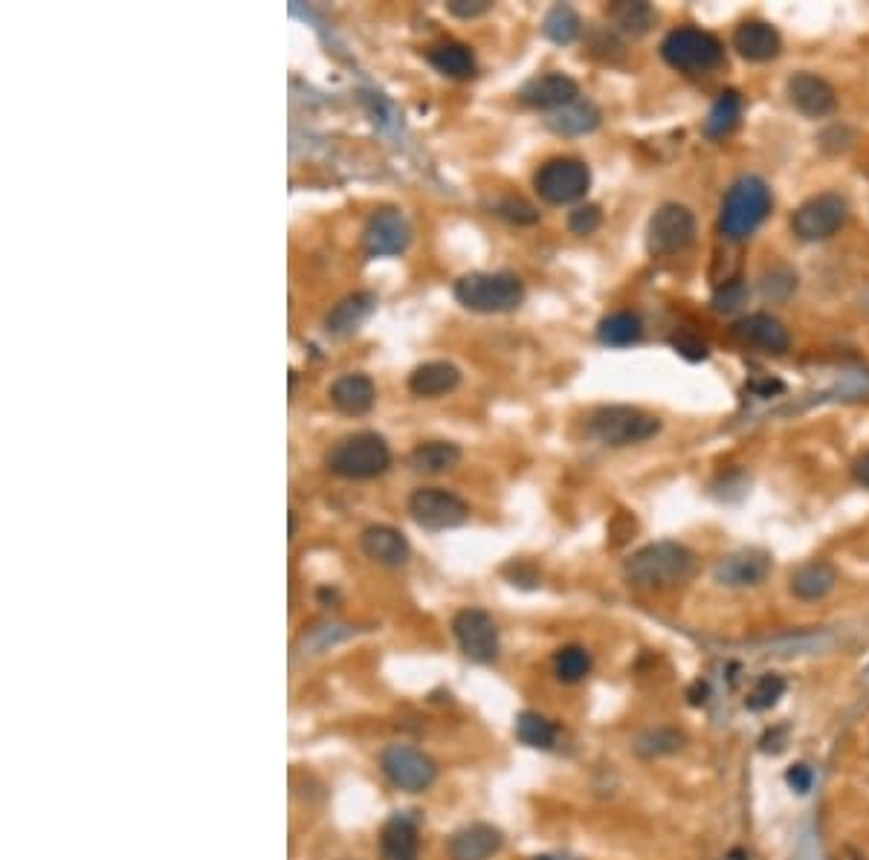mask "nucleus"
<instances>
[{
    "instance_id": "4468645a",
    "label": "nucleus",
    "mask_w": 869,
    "mask_h": 860,
    "mask_svg": "<svg viewBox=\"0 0 869 860\" xmlns=\"http://www.w3.org/2000/svg\"><path fill=\"white\" fill-rule=\"evenodd\" d=\"M788 102L809 119H823L838 108L832 84L815 73H795L788 79Z\"/></svg>"
},
{
    "instance_id": "5701e85b",
    "label": "nucleus",
    "mask_w": 869,
    "mask_h": 860,
    "mask_svg": "<svg viewBox=\"0 0 869 860\" xmlns=\"http://www.w3.org/2000/svg\"><path fill=\"white\" fill-rule=\"evenodd\" d=\"M458 383V365L446 363V360L417 365L415 372L410 374V392L415 394V397H424V401H435V397H444V394L455 392Z\"/></svg>"
},
{
    "instance_id": "37998d69",
    "label": "nucleus",
    "mask_w": 869,
    "mask_h": 860,
    "mask_svg": "<svg viewBox=\"0 0 869 860\" xmlns=\"http://www.w3.org/2000/svg\"><path fill=\"white\" fill-rule=\"evenodd\" d=\"M852 475H855V482L863 484V487H869V453L861 455V458L855 461Z\"/></svg>"
},
{
    "instance_id": "aec40b11",
    "label": "nucleus",
    "mask_w": 869,
    "mask_h": 860,
    "mask_svg": "<svg viewBox=\"0 0 869 860\" xmlns=\"http://www.w3.org/2000/svg\"><path fill=\"white\" fill-rule=\"evenodd\" d=\"M734 47L748 61H771L782 52V38L771 23L745 21L736 27Z\"/></svg>"
},
{
    "instance_id": "393cba45",
    "label": "nucleus",
    "mask_w": 869,
    "mask_h": 860,
    "mask_svg": "<svg viewBox=\"0 0 869 860\" xmlns=\"http://www.w3.org/2000/svg\"><path fill=\"white\" fill-rule=\"evenodd\" d=\"M377 307V299L374 293H351L342 302L334 304V311L327 313L325 331L331 336H351L357 334L363 322L368 320Z\"/></svg>"
},
{
    "instance_id": "a211bd4d",
    "label": "nucleus",
    "mask_w": 869,
    "mask_h": 860,
    "mask_svg": "<svg viewBox=\"0 0 869 860\" xmlns=\"http://www.w3.org/2000/svg\"><path fill=\"white\" fill-rule=\"evenodd\" d=\"M360 545H363L365 557L377 565H386V568H401L412 557L410 539L392 525L365 527L363 536H360Z\"/></svg>"
},
{
    "instance_id": "423d86ee",
    "label": "nucleus",
    "mask_w": 869,
    "mask_h": 860,
    "mask_svg": "<svg viewBox=\"0 0 869 860\" xmlns=\"http://www.w3.org/2000/svg\"><path fill=\"white\" fill-rule=\"evenodd\" d=\"M661 55L669 68L681 70V73H707V70L719 68L725 59V47L714 32L678 27L661 41Z\"/></svg>"
},
{
    "instance_id": "ddd939ff",
    "label": "nucleus",
    "mask_w": 869,
    "mask_h": 860,
    "mask_svg": "<svg viewBox=\"0 0 869 860\" xmlns=\"http://www.w3.org/2000/svg\"><path fill=\"white\" fill-rule=\"evenodd\" d=\"M412 241V230L401 209H377L363 232V246L368 259H392L401 255Z\"/></svg>"
},
{
    "instance_id": "2eb2a0df",
    "label": "nucleus",
    "mask_w": 869,
    "mask_h": 860,
    "mask_svg": "<svg viewBox=\"0 0 869 860\" xmlns=\"http://www.w3.org/2000/svg\"><path fill=\"white\" fill-rule=\"evenodd\" d=\"M730 336L742 345H750V348L766 351V354H786L788 345H791L786 325L768 313H754V316L739 320L730 327Z\"/></svg>"
},
{
    "instance_id": "7c9ffc66",
    "label": "nucleus",
    "mask_w": 869,
    "mask_h": 860,
    "mask_svg": "<svg viewBox=\"0 0 869 860\" xmlns=\"http://www.w3.org/2000/svg\"><path fill=\"white\" fill-rule=\"evenodd\" d=\"M640 336H644V322H640L638 313H612V316H606V320L597 325V340H600L603 345H612V348L635 345Z\"/></svg>"
},
{
    "instance_id": "b1692460",
    "label": "nucleus",
    "mask_w": 869,
    "mask_h": 860,
    "mask_svg": "<svg viewBox=\"0 0 869 860\" xmlns=\"http://www.w3.org/2000/svg\"><path fill=\"white\" fill-rule=\"evenodd\" d=\"M835 586H838V571H835V565L826 563V559H811V563L800 565V568L791 574V579H788L791 594H795L797 600L806 603L823 600Z\"/></svg>"
},
{
    "instance_id": "a19ab883",
    "label": "nucleus",
    "mask_w": 869,
    "mask_h": 860,
    "mask_svg": "<svg viewBox=\"0 0 869 860\" xmlns=\"http://www.w3.org/2000/svg\"><path fill=\"white\" fill-rule=\"evenodd\" d=\"M811 779H815V777H811V768H809V765H795V768H791V771L786 773V782H788V786L795 788V791H800V793L809 791V788H811Z\"/></svg>"
},
{
    "instance_id": "a878e982",
    "label": "nucleus",
    "mask_w": 869,
    "mask_h": 860,
    "mask_svg": "<svg viewBox=\"0 0 869 860\" xmlns=\"http://www.w3.org/2000/svg\"><path fill=\"white\" fill-rule=\"evenodd\" d=\"M600 108L588 99H574L572 104H565L559 111H550L545 117V125L559 136H583L592 134L600 125Z\"/></svg>"
},
{
    "instance_id": "7ed1b4c3",
    "label": "nucleus",
    "mask_w": 869,
    "mask_h": 860,
    "mask_svg": "<svg viewBox=\"0 0 869 860\" xmlns=\"http://www.w3.org/2000/svg\"><path fill=\"white\" fill-rule=\"evenodd\" d=\"M771 212V189L762 178H742L736 180L730 192L721 203V235L730 241H742L759 230V223L766 221Z\"/></svg>"
},
{
    "instance_id": "f8f14e48",
    "label": "nucleus",
    "mask_w": 869,
    "mask_h": 860,
    "mask_svg": "<svg viewBox=\"0 0 869 860\" xmlns=\"http://www.w3.org/2000/svg\"><path fill=\"white\" fill-rule=\"evenodd\" d=\"M412 519L424 530H449L469 519L467 502L444 487H421L410 498Z\"/></svg>"
},
{
    "instance_id": "72a5a7b5",
    "label": "nucleus",
    "mask_w": 869,
    "mask_h": 860,
    "mask_svg": "<svg viewBox=\"0 0 869 860\" xmlns=\"http://www.w3.org/2000/svg\"><path fill=\"white\" fill-rule=\"evenodd\" d=\"M782 696H786V678L777 672H766L759 675L757 681H754V687L748 690V696H745V707H748L750 712H766L771 710V707L780 705Z\"/></svg>"
},
{
    "instance_id": "f3484780",
    "label": "nucleus",
    "mask_w": 869,
    "mask_h": 860,
    "mask_svg": "<svg viewBox=\"0 0 869 860\" xmlns=\"http://www.w3.org/2000/svg\"><path fill=\"white\" fill-rule=\"evenodd\" d=\"M768 574H771V557L757 548L736 550L716 565V583L728 588L759 586V583H766Z\"/></svg>"
},
{
    "instance_id": "c9c22d12",
    "label": "nucleus",
    "mask_w": 869,
    "mask_h": 860,
    "mask_svg": "<svg viewBox=\"0 0 869 860\" xmlns=\"http://www.w3.org/2000/svg\"><path fill=\"white\" fill-rule=\"evenodd\" d=\"M684 748V733L673 730V727H658V730H647V733L640 736L638 742H635V750H638L640 757H669V753H676V750Z\"/></svg>"
},
{
    "instance_id": "ea45409f",
    "label": "nucleus",
    "mask_w": 869,
    "mask_h": 860,
    "mask_svg": "<svg viewBox=\"0 0 869 860\" xmlns=\"http://www.w3.org/2000/svg\"><path fill=\"white\" fill-rule=\"evenodd\" d=\"M446 9H449V16L455 18H478L484 16V12H491L493 0H449Z\"/></svg>"
},
{
    "instance_id": "e433bc0d",
    "label": "nucleus",
    "mask_w": 869,
    "mask_h": 860,
    "mask_svg": "<svg viewBox=\"0 0 869 860\" xmlns=\"http://www.w3.org/2000/svg\"><path fill=\"white\" fill-rule=\"evenodd\" d=\"M600 223H603L600 206H592V203L577 206L572 215H568V230H572L574 235H592V232L600 230Z\"/></svg>"
},
{
    "instance_id": "58836bf2",
    "label": "nucleus",
    "mask_w": 869,
    "mask_h": 860,
    "mask_svg": "<svg viewBox=\"0 0 869 860\" xmlns=\"http://www.w3.org/2000/svg\"><path fill=\"white\" fill-rule=\"evenodd\" d=\"M496 212L513 223H536L539 221V212H536L531 203L519 201V198H505V201H498Z\"/></svg>"
},
{
    "instance_id": "473e14b6",
    "label": "nucleus",
    "mask_w": 869,
    "mask_h": 860,
    "mask_svg": "<svg viewBox=\"0 0 869 860\" xmlns=\"http://www.w3.org/2000/svg\"><path fill=\"white\" fill-rule=\"evenodd\" d=\"M543 32L548 41L554 44H574L583 32V21H579L577 9L565 7V3H557V7L548 9V16L543 21Z\"/></svg>"
},
{
    "instance_id": "6e6552de",
    "label": "nucleus",
    "mask_w": 869,
    "mask_h": 860,
    "mask_svg": "<svg viewBox=\"0 0 869 860\" xmlns=\"http://www.w3.org/2000/svg\"><path fill=\"white\" fill-rule=\"evenodd\" d=\"M696 217L681 203H664L647 226V250L655 259H667V255L684 253L687 246L696 241Z\"/></svg>"
},
{
    "instance_id": "a18cd8bd",
    "label": "nucleus",
    "mask_w": 869,
    "mask_h": 860,
    "mask_svg": "<svg viewBox=\"0 0 869 860\" xmlns=\"http://www.w3.org/2000/svg\"><path fill=\"white\" fill-rule=\"evenodd\" d=\"M534 860H577V858H572V854H536Z\"/></svg>"
},
{
    "instance_id": "9b49d317",
    "label": "nucleus",
    "mask_w": 869,
    "mask_h": 860,
    "mask_svg": "<svg viewBox=\"0 0 869 860\" xmlns=\"http://www.w3.org/2000/svg\"><path fill=\"white\" fill-rule=\"evenodd\" d=\"M849 217V203L835 192L815 194L791 215V230L800 241H826L843 230Z\"/></svg>"
},
{
    "instance_id": "f704fd0d",
    "label": "nucleus",
    "mask_w": 869,
    "mask_h": 860,
    "mask_svg": "<svg viewBox=\"0 0 869 860\" xmlns=\"http://www.w3.org/2000/svg\"><path fill=\"white\" fill-rule=\"evenodd\" d=\"M554 672L563 684H579L592 672V655L583 646H563L554 655Z\"/></svg>"
},
{
    "instance_id": "20e7f679",
    "label": "nucleus",
    "mask_w": 869,
    "mask_h": 860,
    "mask_svg": "<svg viewBox=\"0 0 869 860\" xmlns=\"http://www.w3.org/2000/svg\"><path fill=\"white\" fill-rule=\"evenodd\" d=\"M455 299L467 311L507 313L525 302V284L513 273H467L455 282Z\"/></svg>"
},
{
    "instance_id": "4c0bfd02",
    "label": "nucleus",
    "mask_w": 869,
    "mask_h": 860,
    "mask_svg": "<svg viewBox=\"0 0 869 860\" xmlns=\"http://www.w3.org/2000/svg\"><path fill=\"white\" fill-rule=\"evenodd\" d=\"M745 296H748V290H745L742 282H725V287H719V293L714 296V311L719 313L739 311V307L745 304Z\"/></svg>"
},
{
    "instance_id": "f03ea898",
    "label": "nucleus",
    "mask_w": 869,
    "mask_h": 860,
    "mask_svg": "<svg viewBox=\"0 0 869 860\" xmlns=\"http://www.w3.org/2000/svg\"><path fill=\"white\" fill-rule=\"evenodd\" d=\"M325 464L340 478L363 482V478H377L386 473L392 464V449L377 432H354L327 449Z\"/></svg>"
},
{
    "instance_id": "f257e3e1",
    "label": "nucleus",
    "mask_w": 869,
    "mask_h": 860,
    "mask_svg": "<svg viewBox=\"0 0 869 860\" xmlns=\"http://www.w3.org/2000/svg\"><path fill=\"white\" fill-rule=\"evenodd\" d=\"M699 568V557L687 545L673 539L649 542L635 550L624 565V574L635 588L647 591H667L684 586Z\"/></svg>"
},
{
    "instance_id": "c756f323",
    "label": "nucleus",
    "mask_w": 869,
    "mask_h": 860,
    "mask_svg": "<svg viewBox=\"0 0 869 860\" xmlns=\"http://www.w3.org/2000/svg\"><path fill=\"white\" fill-rule=\"evenodd\" d=\"M739 119H742V97L736 93V90H725L716 104L710 108L705 119V134L710 140H725L728 134H734L736 125H739Z\"/></svg>"
},
{
    "instance_id": "4be33fe9",
    "label": "nucleus",
    "mask_w": 869,
    "mask_h": 860,
    "mask_svg": "<svg viewBox=\"0 0 869 860\" xmlns=\"http://www.w3.org/2000/svg\"><path fill=\"white\" fill-rule=\"evenodd\" d=\"M380 858L417 860L421 858V831L410 817L394 815L380 831Z\"/></svg>"
},
{
    "instance_id": "dca6fc26",
    "label": "nucleus",
    "mask_w": 869,
    "mask_h": 860,
    "mask_svg": "<svg viewBox=\"0 0 869 860\" xmlns=\"http://www.w3.org/2000/svg\"><path fill=\"white\" fill-rule=\"evenodd\" d=\"M519 99L525 104H531V108H539V111L550 113L565 108V104H572L574 99H579V88L572 75L545 73L534 75L531 82L522 84Z\"/></svg>"
},
{
    "instance_id": "c85d7f7f",
    "label": "nucleus",
    "mask_w": 869,
    "mask_h": 860,
    "mask_svg": "<svg viewBox=\"0 0 869 860\" xmlns=\"http://www.w3.org/2000/svg\"><path fill=\"white\" fill-rule=\"evenodd\" d=\"M609 18L624 36L640 38L653 30L655 21H658V12L644 0H617L615 7L609 9Z\"/></svg>"
},
{
    "instance_id": "cd10ccee",
    "label": "nucleus",
    "mask_w": 869,
    "mask_h": 860,
    "mask_svg": "<svg viewBox=\"0 0 869 860\" xmlns=\"http://www.w3.org/2000/svg\"><path fill=\"white\" fill-rule=\"evenodd\" d=\"M461 446L453 441H426L417 444L410 455V467L424 475H441L458 467Z\"/></svg>"
},
{
    "instance_id": "c03bdc74",
    "label": "nucleus",
    "mask_w": 869,
    "mask_h": 860,
    "mask_svg": "<svg viewBox=\"0 0 869 860\" xmlns=\"http://www.w3.org/2000/svg\"><path fill=\"white\" fill-rule=\"evenodd\" d=\"M687 696H690V705H705V701H707V684H696V687H693V690L687 692Z\"/></svg>"
},
{
    "instance_id": "2f4dec72",
    "label": "nucleus",
    "mask_w": 869,
    "mask_h": 860,
    "mask_svg": "<svg viewBox=\"0 0 869 860\" xmlns=\"http://www.w3.org/2000/svg\"><path fill=\"white\" fill-rule=\"evenodd\" d=\"M557 725L545 716L534 710H525L516 716V739L522 745H528V748L536 750H550L557 745Z\"/></svg>"
},
{
    "instance_id": "6ab92c4d",
    "label": "nucleus",
    "mask_w": 869,
    "mask_h": 860,
    "mask_svg": "<svg viewBox=\"0 0 869 860\" xmlns=\"http://www.w3.org/2000/svg\"><path fill=\"white\" fill-rule=\"evenodd\" d=\"M502 831L487 823H469L449 838V858L453 860H491L502 849Z\"/></svg>"
},
{
    "instance_id": "39448f33",
    "label": "nucleus",
    "mask_w": 869,
    "mask_h": 860,
    "mask_svg": "<svg viewBox=\"0 0 869 860\" xmlns=\"http://www.w3.org/2000/svg\"><path fill=\"white\" fill-rule=\"evenodd\" d=\"M588 435L606 446L647 444L661 432V421L635 406H600L588 415Z\"/></svg>"
},
{
    "instance_id": "0eeeda50",
    "label": "nucleus",
    "mask_w": 869,
    "mask_h": 860,
    "mask_svg": "<svg viewBox=\"0 0 869 860\" xmlns=\"http://www.w3.org/2000/svg\"><path fill=\"white\" fill-rule=\"evenodd\" d=\"M534 186L545 203L565 206V203H577L586 198L588 186H592V171L577 156H554L539 165Z\"/></svg>"
},
{
    "instance_id": "bb28decb",
    "label": "nucleus",
    "mask_w": 869,
    "mask_h": 860,
    "mask_svg": "<svg viewBox=\"0 0 869 860\" xmlns=\"http://www.w3.org/2000/svg\"><path fill=\"white\" fill-rule=\"evenodd\" d=\"M426 59L441 75H449V79H473L478 70L473 50L461 41H441L426 52Z\"/></svg>"
},
{
    "instance_id": "9d476101",
    "label": "nucleus",
    "mask_w": 869,
    "mask_h": 860,
    "mask_svg": "<svg viewBox=\"0 0 869 860\" xmlns=\"http://www.w3.org/2000/svg\"><path fill=\"white\" fill-rule=\"evenodd\" d=\"M453 635L461 655L473 664H493L502 652L498 626L484 608H461L453 617Z\"/></svg>"
},
{
    "instance_id": "1a4fd4ad",
    "label": "nucleus",
    "mask_w": 869,
    "mask_h": 860,
    "mask_svg": "<svg viewBox=\"0 0 869 860\" xmlns=\"http://www.w3.org/2000/svg\"><path fill=\"white\" fill-rule=\"evenodd\" d=\"M380 771L392 782L397 791L421 793L435 786L438 768L426 757L424 750L410 748V745H388L380 753Z\"/></svg>"
},
{
    "instance_id": "412c9836",
    "label": "nucleus",
    "mask_w": 869,
    "mask_h": 860,
    "mask_svg": "<svg viewBox=\"0 0 869 860\" xmlns=\"http://www.w3.org/2000/svg\"><path fill=\"white\" fill-rule=\"evenodd\" d=\"M374 401H377V386L365 374H342L331 386V403L340 408L342 415H368L374 408Z\"/></svg>"
},
{
    "instance_id": "79ce46f5",
    "label": "nucleus",
    "mask_w": 869,
    "mask_h": 860,
    "mask_svg": "<svg viewBox=\"0 0 869 860\" xmlns=\"http://www.w3.org/2000/svg\"><path fill=\"white\" fill-rule=\"evenodd\" d=\"M673 345H676V348H678V354L690 356V360H705V356H707V348H705V345H701V342L684 340V336H681V340H676V342H673Z\"/></svg>"
}]
</instances>
